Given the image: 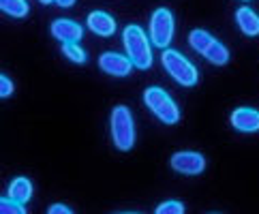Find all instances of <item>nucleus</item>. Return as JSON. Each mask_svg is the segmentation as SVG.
Masks as SVG:
<instances>
[{
	"instance_id": "obj_22",
	"label": "nucleus",
	"mask_w": 259,
	"mask_h": 214,
	"mask_svg": "<svg viewBox=\"0 0 259 214\" xmlns=\"http://www.w3.org/2000/svg\"><path fill=\"white\" fill-rule=\"evenodd\" d=\"M118 214H140V212H118Z\"/></svg>"
},
{
	"instance_id": "obj_17",
	"label": "nucleus",
	"mask_w": 259,
	"mask_h": 214,
	"mask_svg": "<svg viewBox=\"0 0 259 214\" xmlns=\"http://www.w3.org/2000/svg\"><path fill=\"white\" fill-rule=\"evenodd\" d=\"M0 214H28L22 203H17L9 197H0Z\"/></svg>"
},
{
	"instance_id": "obj_23",
	"label": "nucleus",
	"mask_w": 259,
	"mask_h": 214,
	"mask_svg": "<svg viewBox=\"0 0 259 214\" xmlns=\"http://www.w3.org/2000/svg\"><path fill=\"white\" fill-rule=\"evenodd\" d=\"M210 214H219V212H210Z\"/></svg>"
},
{
	"instance_id": "obj_1",
	"label": "nucleus",
	"mask_w": 259,
	"mask_h": 214,
	"mask_svg": "<svg viewBox=\"0 0 259 214\" xmlns=\"http://www.w3.org/2000/svg\"><path fill=\"white\" fill-rule=\"evenodd\" d=\"M122 43H124L126 58L131 60L135 69L146 71L152 67V43L142 26L128 24L122 30Z\"/></svg>"
},
{
	"instance_id": "obj_14",
	"label": "nucleus",
	"mask_w": 259,
	"mask_h": 214,
	"mask_svg": "<svg viewBox=\"0 0 259 214\" xmlns=\"http://www.w3.org/2000/svg\"><path fill=\"white\" fill-rule=\"evenodd\" d=\"M0 11L15 17V20H24V17L28 15L30 7L26 0H0Z\"/></svg>"
},
{
	"instance_id": "obj_9",
	"label": "nucleus",
	"mask_w": 259,
	"mask_h": 214,
	"mask_svg": "<svg viewBox=\"0 0 259 214\" xmlns=\"http://www.w3.org/2000/svg\"><path fill=\"white\" fill-rule=\"evenodd\" d=\"M50 32H52L54 39H58L60 43H79L81 36H84V28H81L77 22L60 17V20L52 22Z\"/></svg>"
},
{
	"instance_id": "obj_21",
	"label": "nucleus",
	"mask_w": 259,
	"mask_h": 214,
	"mask_svg": "<svg viewBox=\"0 0 259 214\" xmlns=\"http://www.w3.org/2000/svg\"><path fill=\"white\" fill-rule=\"evenodd\" d=\"M41 5H50V3H54V0H39Z\"/></svg>"
},
{
	"instance_id": "obj_8",
	"label": "nucleus",
	"mask_w": 259,
	"mask_h": 214,
	"mask_svg": "<svg viewBox=\"0 0 259 214\" xmlns=\"http://www.w3.org/2000/svg\"><path fill=\"white\" fill-rule=\"evenodd\" d=\"M99 69L112 77H126L131 75L133 64L126 58V54L122 56L118 52H103L99 56Z\"/></svg>"
},
{
	"instance_id": "obj_6",
	"label": "nucleus",
	"mask_w": 259,
	"mask_h": 214,
	"mask_svg": "<svg viewBox=\"0 0 259 214\" xmlns=\"http://www.w3.org/2000/svg\"><path fill=\"white\" fill-rule=\"evenodd\" d=\"M174 30H176L174 13L165 7L156 9L150 17V43L161 50H167V45L174 39Z\"/></svg>"
},
{
	"instance_id": "obj_16",
	"label": "nucleus",
	"mask_w": 259,
	"mask_h": 214,
	"mask_svg": "<svg viewBox=\"0 0 259 214\" xmlns=\"http://www.w3.org/2000/svg\"><path fill=\"white\" fill-rule=\"evenodd\" d=\"M154 214H184V203L176 201V199H167L156 206Z\"/></svg>"
},
{
	"instance_id": "obj_11",
	"label": "nucleus",
	"mask_w": 259,
	"mask_h": 214,
	"mask_svg": "<svg viewBox=\"0 0 259 214\" xmlns=\"http://www.w3.org/2000/svg\"><path fill=\"white\" fill-rule=\"evenodd\" d=\"M88 28L99 36H114L116 32V20L105 11H92L86 17Z\"/></svg>"
},
{
	"instance_id": "obj_2",
	"label": "nucleus",
	"mask_w": 259,
	"mask_h": 214,
	"mask_svg": "<svg viewBox=\"0 0 259 214\" xmlns=\"http://www.w3.org/2000/svg\"><path fill=\"white\" fill-rule=\"evenodd\" d=\"M161 62H163L165 71H167L169 75H171V79H174L176 83H180V86L193 88V86H195V83L199 81V71H197V67H195V64H193L182 52L169 50V48L163 50Z\"/></svg>"
},
{
	"instance_id": "obj_10",
	"label": "nucleus",
	"mask_w": 259,
	"mask_h": 214,
	"mask_svg": "<svg viewBox=\"0 0 259 214\" xmlns=\"http://www.w3.org/2000/svg\"><path fill=\"white\" fill-rule=\"evenodd\" d=\"M231 126L240 133H257L259 131V109L255 107H238L229 116Z\"/></svg>"
},
{
	"instance_id": "obj_7",
	"label": "nucleus",
	"mask_w": 259,
	"mask_h": 214,
	"mask_svg": "<svg viewBox=\"0 0 259 214\" xmlns=\"http://www.w3.org/2000/svg\"><path fill=\"white\" fill-rule=\"evenodd\" d=\"M169 165L176 174L182 176H199L203 169H206V159L199 152L193 150H182V152H174Z\"/></svg>"
},
{
	"instance_id": "obj_12",
	"label": "nucleus",
	"mask_w": 259,
	"mask_h": 214,
	"mask_svg": "<svg viewBox=\"0 0 259 214\" xmlns=\"http://www.w3.org/2000/svg\"><path fill=\"white\" fill-rule=\"evenodd\" d=\"M236 24L244 36H259V15L251 7H240L236 11Z\"/></svg>"
},
{
	"instance_id": "obj_24",
	"label": "nucleus",
	"mask_w": 259,
	"mask_h": 214,
	"mask_svg": "<svg viewBox=\"0 0 259 214\" xmlns=\"http://www.w3.org/2000/svg\"><path fill=\"white\" fill-rule=\"evenodd\" d=\"M242 3H248V0H242Z\"/></svg>"
},
{
	"instance_id": "obj_19",
	"label": "nucleus",
	"mask_w": 259,
	"mask_h": 214,
	"mask_svg": "<svg viewBox=\"0 0 259 214\" xmlns=\"http://www.w3.org/2000/svg\"><path fill=\"white\" fill-rule=\"evenodd\" d=\"M48 214H75L69 206H64V203H52L48 208Z\"/></svg>"
},
{
	"instance_id": "obj_4",
	"label": "nucleus",
	"mask_w": 259,
	"mask_h": 214,
	"mask_svg": "<svg viewBox=\"0 0 259 214\" xmlns=\"http://www.w3.org/2000/svg\"><path fill=\"white\" fill-rule=\"evenodd\" d=\"M189 45L197 54H201L210 64H217V67H225L229 62V50L221 43L214 34H210L203 28H195V30L189 32Z\"/></svg>"
},
{
	"instance_id": "obj_13",
	"label": "nucleus",
	"mask_w": 259,
	"mask_h": 214,
	"mask_svg": "<svg viewBox=\"0 0 259 214\" xmlns=\"http://www.w3.org/2000/svg\"><path fill=\"white\" fill-rule=\"evenodd\" d=\"M9 199H13L17 203H28L32 199V182L26 178V176H17V178L11 180L9 184Z\"/></svg>"
},
{
	"instance_id": "obj_15",
	"label": "nucleus",
	"mask_w": 259,
	"mask_h": 214,
	"mask_svg": "<svg viewBox=\"0 0 259 214\" xmlns=\"http://www.w3.org/2000/svg\"><path fill=\"white\" fill-rule=\"evenodd\" d=\"M62 54L75 64H84L88 60V56L79 43H62Z\"/></svg>"
},
{
	"instance_id": "obj_18",
	"label": "nucleus",
	"mask_w": 259,
	"mask_h": 214,
	"mask_svg": "<svg viewBox=\"0 0 259 214\" xmlns=\"http://www.w3.org/2000/svg\"><path fill=\"white\" fill-rule=\"evenodd\" d=\"M13 92H15V83L9 79L7 75H3V73H0V99L11 97Z\"/></svg>"
},
{
	"instance_id": "obj_20",
	"label": "nucleus",
	"mask_w": 259,
	"mask_h": 214,
	"mask_svg": "<svg viewBox=\"0 0 259 214\" xmlns=\"http://www.w3.org/2000/svg\"><path fill=\"white\" fill-rule=\"evenodd\" d=\"M58 7H62V9H69V7H73L75 5V0H54Z\"/></svg>"
},
{
	"instance_id": "obj_3",
	"label": "nucleus",
	"mask_w": 259,
	"mask_h": 214,
	"mask_svg": "<svg viewBox=\"0 0 259 214\" xmlns=\"http://www.w3.org/2000/svg\"><path fill=\"white\" fill-rule=\"evenodd\" d=\"M112 142L120 152H128L135 146V120L126 105H116L109 116Z\"/></svg>"
},
{
	"instance_id": "obj_5",
	"label": "nucleus",
	"mask_w": 259,
	"mask_h": 214,
	"mask_svg": "<svg viewBox=\"0 0 259 214\" xmlns=\"http://www.w3.org/2000/svg\"><path fill=\"white\" fill-rule=\"evenodd\" d=\"M144 103L163 124H178L180 122V107L176 105L169 92H165L159 86H150L144 90Z\"/></svg>"
}]
</instances>
